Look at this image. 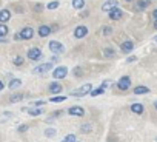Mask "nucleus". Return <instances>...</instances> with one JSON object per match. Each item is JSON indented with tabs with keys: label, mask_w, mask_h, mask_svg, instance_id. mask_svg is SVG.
Here are the masks:
<instances>
[{
	"label": "nucleus",
	"mask_w": 157,
	"mask_h": 142,
	"mask_svg": "<svg viewBox=\"0 0 157 142\" xmlns=\"http://www.w3.org/2000/svg\"><path fill=\"white\" fill-rule=\"evenodd\" d=\"M49 101H51V102H54V104H59V102H65V101H66V97H65V96H54V97H51Z\"/></svg>",
	"instance_id": "a878e982"
},
{
	"label": "nucleus",
	"mask_w": 157,
	"mask_h": 142,
	"mask_svg": "<svg viewBox=\"0 0 157 142\" xmlns=\"http://www.w3.org/2000/svg\"><path fill=\"white\" fill-rule=\"evenodd\" d=\"M66 74H68V68L66 66H57L52 71V77L54 79H63V77H66Z\"/></svg>",
	"instance_id": "39448f33"
},
{
	"label": "nucleus",
	"mask_w": 157,
	"mask_h": 142,
	"mask_svg": "<svg viewBox=\"0 0 157 142\" xmlns=\"http://www.w3.org/2000/svg\"><path fill=\"white\" fill-rule=\"evenodd\" d=\"M10 19H11V13H10V10H2V11H0V22H2V23L8 22Z\"/></svg>",
	"instance_id": "2eb2a0df"
},
{
	"label": "nucleus",
	"mask_w": 157,
	"mask_h": 142,
	"mask_svg": "<svg viewBox=\"0 0 157 142\" xmlns=\"http://www.w3.org/2000/svg\"><path fill=\"white\" fill-rule=\"evenodd\" d=\"M117 3H119L117 0H109V2H105V3H103L102 10H103V11H106V13H109L113 8H117Z\"/></svg>",
	"instance_id": "ddd939ff"
},
{
	"label": "nucleus",
	"mask_w": 157,
	"mask_h": 142,
	"mask_svg": "<svg viewBox=\"0 0 157 142\" xmlns=\"http://www.w3.org/2000/svg\"><path fill=\"white\" fill-rule=\"evenodd\" d=\"M34 8H36V11H42V5H36Z\"/></svg>",
	"instance_id": "ea45409f"
},
{
	"label": "nucleus",
	"mask_w": 157,
	"mask_h": 142,
	"mask_svg": "<svg viewBox=\"0 0 157 142\" xmlns=\"http://www.w3.org/2000/svg\"><path fill=\"white\" fill-rule=\"evenodd\" d=\"M155 140H157V139H155Z\"/></svg>",
	"instance_id": "a18cd8bd"
},
{
	"label": "nucleus",
	"mask_w": 157,
	"mask_h": 142,
	"mask_svg": "<svg viewBox=\"0 0 157 142\" xmlns=\"http://www.w3.org/2000/svg\"><path fill=\"white\" fill-rule=\"evenodd\" d=\"M72 74H74L75 77H82V76H83V69H82L80 66H75V68L72 69Z\"/></svg>",
	"instance_id": "b1692460"
},
{
	"label": "nucleus",
	"mask_w": 157,
	"mask_h": 142,
	"mask_svg": "<svg viewBox=\"0 0 157 142\" xmlns=\"http://www.w3.org/2000/svg\"><path fill=\"white\" fill-rule=\"evenodd\" d=\"M86 34H88V28H86L85 25H78V26L74 30V37H75V39H83Z\"/></svg>",
	"instance_id": "6e6552de"
},
{
	"label": "nucleus",
	"mask_w": 157,
	"mask_h": 142,
	"mask_svg": "<svg viewBox=\"0 0 157 142\" xmlns=\"http://www.w3.org/2000/svg\"><path fill=\"white\" fill-rule=\"evenodd\" d=\"M154 28H155V30H157V20H155V22H154Z\"/></svg>",
	"instance_id": "79ce46f5"
},
{
	"label": "nucleus",
	"mask_w": 157,
	"mask_h": 142,
	"mask_svg": "<svg viewBox=\"0 0 157 142\" xmlns=\"http://www.w3.org/2000/svg\"><path fill=\"white\" fill-rule=\"evenodd\" d=\"M152 17L157 20V10H154V11H152Z\"/></svg>",
	"instance_id": "a19ab883"
},
{
	"label": "nucleus",
	"mask_w": 157,
	"mask_h": 142,
	"mask_svg": "<svg viewBox=\"0 0 157 142\" xmlns=\"http://www.w3.org/2000/svg\"><path fill=\"white\" fill-rule=\"evenodd\" d=\"M6 33H8V26H6L5 23H2V25H0V36L5 37V36H6Z\"/></svg>",
	"instance_id": "cd10ccee"
},
{
	"label": "nucleus",
	"mask_w": 157,
	"mask_h": 142,
	"mask_svg": "<svg viewBox=\"0 0 157 142\" xmlns=\"http://www.w3.org/2000/svg\"><path fill=\"white\" fill-rule=\"evenodd\" d=\"M111 31H113V30H111V26H105V28H103V31H102V33H103V34H105V36H106V34H109V33H111Z\"/></svg>",
	"instance_id": "473e14b6"
},
{
	"label": "nucleus",
	"mask_w": 157,
	"mask_h": 142,
	"mask_svg": "<svg viewBox=\"0 0 157 142\" xmlns=\"http://www.w3.org/2000/svg\"><path fill=\"white\" fill-rule=\"evenodd\" d=\"M80 131H82V133H90V131H91V125H90V124H83V125L80 127Z\"/></svg>",
	"instance_id": "2f4dec72"
},
{
	"label": "nucleus",
	"mask_w": 157,
	"mask_h": 142,
	"mask_svg": "<svg viewBox=\"0 0 157 142\" xmlns=\"http://www.w3.org/2000/svg\"><path fill=\"white\" fill-rule=\"evenodd\" d=\"M28 130V125H20L19 127V133H23V131H26Z\"/></svg>",
	"instance_id": "f704fd0d"
},
{
	"label": "nucleus",
	"mask_w": 157,
	"mask_h": 142,
	"mask_svg": "<svg viewBox=\"0 0 157 142\" xmlns=\"http://www.w3.org/2000/svg\"><path fill=\"white\" fill-rule=\"evenodd\" d=\"M154 108H155V110H157V101H155V104H154Z\"/></svg>",
	"instance_id": "37998d69"
},
{
	"label": "nucleus",
	"mask_w": 157,
	"mask_h": 142,
	"mask_svg": "<svg viewBox=\"0 0 157 142\" xmlns=\"http://www.w3.org/2000/svg\"><path fill=\"white\" fill-rule=\"evenodd\" d=\"M103 91H105V87H103V85H100L99 88H96V90H93V91H91V96H93V97H97L99 94H103Z\"/></svg>",
	"instance_id": "4be33fe9"
},
{
	"label": "nucleus",
	"mask_w": 157,
	"mask_h": 142,
	"mask_svg": "<svg viewBox=\"0 0 157 142\" xmlns=\"http://www.w3.org/2000/svg\"><path fill=\"white\" fill-rule=\"evenodd\" d=\"M120 49H122L123 53H131V51L134 49V43H132L131 40H125V42L120 45Z\"/></svg>",
	"instance_id": "4468645a"
},
{
	"label": "nucleus",
	"mask_w": 157,
	"mask_h": 142,
	"mask_svg": "<svg viewBox=\"0 0 157 142\" xmlns=\"http://www.w3.org/2000/svg\"><path fill=\"white\" fill-rule=\"evenodd\" d=\"M103 54H105V57H114L116 53H114L113 48H105V53H103Z\"/></svg>",
	"instance_id": "c85d7f7f"
},
{
	"label": "nucleus",
	"mask_w": 157,
	"mask_h": 142,
	"mask_svg": "<svg viewBox=\"0 0 157 142\" xmlns=\"http://www.w3.org/2000/svg\"><path fill=\"white\" fill-rule=\"evenodd\" d=\"M46 8H48V10H57V8H59V0H54V2L48 3Z\"/></svg>",
	"instance_id": "bb28decb"
},
{
	"label": "nucleus",
	"mask_w": 157,
	"mask_h": 142,
	"mask_svg": "<svg viewBox=\"0 0 157 142\" xmlns=\"http://www.w3.org/2000/svg\"><path fill=\"white\" fill-rule=\"evenodd\" d=\"M68 113H69L71 116H77V117H82V116H85V110H83L82 107H78V105L71 107V108L68 110Z\"/></svg>",
	"instance_id": "1a4fd4ad"
},
{
	"label": "nucleus",
	"mask_w": 157,
	"mask_h": 142,
	"mask_svg": "<svg viewBox=\"0 0 157 142\" xmlns=\"http://www.w3.org/2000/svg\"><path fill=\"white\" fill-rule=\"evenodd\" d=\"M51 68H52V62H46V63H42V65L36 66L33 69V73L34 74H45V73H48Z\"/></svg>",
	"instance_id": "f03ea898"
},
{
	"label": "nucleus",
	"mask_w": 157,
	"mask_h": 142,
	"mask_svg": "<svg viewBox=\"0 0 157 142\" xmlns=\"http://www.w3.org/2000/svg\"><path fill=\"white\" fill-rule=\"evenodd\" d=\"M22 99H23V94H22V93H16V94H11L10 102H11V104H16V102H20Z\"/></svg>",
	"instance_id": "6ab92c4d"
},
{
	"label": "nucleus",
	"mask_w": 157,
	"mask_h": 142,
	"mask_svg": "<svg viewBox=\"0 0 157 142\" xmlns=\"http://www.w3.org/2000/svg\"><path fill=\"white\" fill-rule=\"evenodd\" d=\"M23 62H25V60H23V57H22V56H16V57H14V60H13V63H14L16 66H22V65H23Z\"/></svg>",
	"instance_id": "393cba45"
},
{
	"label": "nucleus",
	"mask_w": 157,
	"mask_h": 142,
	"mask_svg": "<svg viewBox=\"0 0 157 142\" xmlns=\"http://www.w3.org/2000/svg\"><path fill=\"white\" fill-rule=\"evenodd\" d=\"M86 16H88V10H86V11H82V13H80V17H86Z\"/></svg>",
	"instance_id": "58836bf2"
},
{
	"label": "nucleus",
	"mask_w": 157,
	"mask_h": 142,
	"mask_svg": "<svg viewBox=\"0 0 157 142\" xmlns=\"http://www.w3.org/2000/svg\"><path fill=\"white\" fill-rule=\"evenodd\" d=\"M48 48H49V51H52L54 54H60V53L65 51V46H63L60 42H57V40H51V42L48 43Z\"/></svg>",
	"instance_id": "7ed1b4c3"
},
{
	"label": "nucleus",
	"mask_w": 157,
	"mask_h": 142,
	"mask_svg": "<svg viewBox=\"0 0 157 142\" xmlns=\"http://www.w3.org/2000/svg\"><path fill=\"white\" fill-rule=\"evenodd\" d=\"M129 87H131V79H129L128 76H123V77L119 79V82H117V88H119L120 91H126Z\"/></svg>",
	"instance_id": "20e7f679"
},
{
	"label": "nucleus",
	"mask_w": 157,
	"mask_h": 142,
	"mask_svg": "<svg viewBox=\"0 0 157 142\" xmlns=\"http://www.w3.org/2000/svg\"><path fill=\"white\" fill-rule=\"evenodd\" d=\"M22 85V81L20 79H13L11 82H10V88L11 90H16V88H19Z\"/></svg>",
	"instance_id": "412c9836"
},
{
	"label": "nucleus",
	"mask_w": 157,
	"mask_h": 142,
	"mask_svg": "<svg viewBox=\"0 0 157 142\" xmlns=\"http://www.w3.org/2000/svg\"><path fill=\"white\" fill-rule=\"evenodd\" d=\"M102 85H103V87L106 88V87H109V85H113V82H111V81H105V82H103Z\"/></svg>",
	"instance_id": "e433bc0d"
},
{
	"label": "nucleus",
	"mask_w": 157,
	"mask_h": 142,
	"mask_svg": "<svg viewBox=\"0 0 157 142\" xmlns=\"http://www.w3.org/2000/svg\"><path fill=\"white\" fill-rule=\"evenodd\" d=\"M72 6L75 10H82L85 6V0H72Z\"/></svg>",
	"instance_id": "aec40b11"
},
{
	"label": "nucleus",
	"mask_w": 157,
	"mask_h": 142,
	"mask_svg": "<svg viewBox=\"0 0 157 142\" xmlns=\"http://www.w3.org/2000/svg\"><path fill=\"white\" fill-rule=\"evenodd\" d=\"M136 60H137V57L136 56H131V57L126 59V63H131V62H136Z\"/></svg>",
	"instance_id": "72a5a7b5"
},
{
	"label": "nucleus",
	"mask_w": 157,
	"mask_h": 142,
	"mask_svg": "<svg viewBox=\"0 0 157 142\" xmlns=\"http://www.w3.org/2000/svg\"><path fill=\"white\" fill-rule=\"evenodd\" d=\"M146 93H149V88L145 85H139L134 88V94H146Z\"/></svg>",
	"instance_id": "f3484780"
},
{
	"label": "nucleus",
	"mask_w": 157,
	"mask_h": 142,
	"mask_svg": "<svg viewBox=\"0 0 157 142\" xmlns=\"http://www.w3.org/2000/svg\"><path fill=\"white\" fill-rule=\"evenodd\" d=\"M62 142H77V140H75V136H74V134H68V136L63 137Z\"/></svg>",
	"instance_id": "7c9ffc66"
},
{
	"label": "nucleus",
	"mask_w": 157,
	"mask_h": 142,
	"mask_svg": "<svg viewBox=\"0 0 157 142\" xmlns=\"http://www.w3.org/2000/svg\"><path fill=\"white\" fill-rule=\"evenodd\" d=\"M28 113H29V116H40L43 111L40 110V108H37V107H34V108H29L28 110Z\"/></svg>",
	"instance_id": "5701e85b"
},
{
	"label": "nucleus",
	"mask_w": 157,
	"mask_h": 142,
	"mask_svg": "<svg viewBox=\"0 0 157 142\" xmlns=\"http://www.w3.org/2000/svg\"><path fill=\"white\" fill-rule=\"evenodd\" d=\"M125 2H134V0H125Z\"/></svg>",
	"instance_id": "c03bdc74"
},
{
	"label": "nucleus",
	"mask_w": 157,
	"mask_h": 142,
	"mask_svg": "<svg viewBox=\"0 0 157 142\" xmlns=\"http://www.w3.org/2000/svg\"><path fill=\"white\" fill-rule=\"evenodd\" d=\"M43 104H45V101H37V102H34L33 105H34V107H40V105H43Z\"/></svg>",
	"instance_id": "c9c22d12"
},
{
	"label": "nucleus",
	"mask_w": 157,
	"mask_h": 142,
	"mask_svg": "<svg viewBox=\"0 0 157 142\" xmlns=\"http://www.w3.org/2000/svg\"><path fill=\"white\" fill-rule=\"evenodd\" d=\"M45 136H46V137L56 136V130H54V128H46V130H45Z\"/></svg>",
	"instance_id": "c756f323"
},
{
	"label": "nucleus",
	"mask_w": 157,
	"mask_h": 142,
	"mask_svg": "<svg viewBox=\"0 0 157 142\" xmlns=\"http://www.w3.org/2000/svg\"><path fill=\"white\" fill-rule=\"evenodd\" d=\"M28 59L37 62L39 59H42V49H40V48H31V49L28 51Z\"/></svg>",
	"instance_id": "0eeeda50"
},
{
	"label": "nucleus",
	"mask_w": 157,
	"mask_h": 142,
	"mask_svg": "<svg viewBox=\"0 0 157 142\" xmlns=\"http://www.w3.org/2000/svg\"><path fill=\"white\" fill-rule=\"evenodd\" d=\"M48 90H49L51 94H60L62 90H63V87H62V84H59V82H51L49 87H48Z\"/></svg>",
	"instance_id": "9d476101"
},
{
	"label": "nucleus",
	"mask_w": 157,
	"mask_h": 142,
	"mask_svg": "<svg viewBox=\"0 0 157 142\" xmlns=\"http://www.w3.org/2000/svg\"><path fill=\"white\" fill-rule=\"evenodd\" d=\"M149 3H151V0H139L137 5H136V10H137V11H142V10L148 8Z\"/></svg>",
	"instance_id": "dca6fc26"
},
{
	"label": "nucleus",
	"mask_w": 157,
	"mask_h": 142,
	"mask_svg": "<svg viewBox=\"0 0 157 142\" xmlns=\"http://www.w3.org/2000/svg\"><path fill=\"white\" fill-rule=\"evenodd\" d=\"M108 16H109V19H111V20H119V19H122L123 11H122V10H119V8H113V10L108 13Z\"/></svg>",
	"instance_id": "9b49d317"
},
{
	"label": "nucleus",
	"mask_w": 157,
	"mask_h": 142,
	"mask_svg": "<svg viewBox=\"0 0 157 142\" xmlns=\"http://www.w3.org/2000/svg\"><path fill=\"white\" fill-rule=\"evenodd\" d=\"M19 34H20V39H22V40H29V39H33V36H34V30H33L31 26H25Z\"/></svg>",
	"instance_id": "423d86ee"
},
{
	"label": "nucleus",
	"mask_w": 157,
	"mask_h": 142,
	"mask_svg": "<svg viewBox=\"0 0 157 142\" xmlns=\"http://www.w3.org/2000/svg\"><path fill=\"white\" fill-rule=\"evenodd\" d=\"M51 31H52V28H49L48 25H40L37 33H39V36H40V37H48V36L51 34Z\"/></svg>",
	"instance_id": "f8f14e48"
},
{
	"label": "nucleus",
	"mask_w": 157,
	"mask_h": 142,
	"mask_svg": "<svg viewBox=\"0 0 157 142\" xmlns=\"http://www.w3.org/2000/svg\"><path fill=\"white\" fill-rule=\"evenodd\" d=\"M131 111L136 114H142L143 113V105L142 104H132L131 105Z\"/></svg>",
	"instance_id": "a211bd4d"
},
{
	"label": "nucleus",
	"mask_w": 157,
	"mask_h": 142,
	"mask_svg": "<svg viewBox=\"0 0 157 142\" xmlns=\"http://www.w3.org/2000/svg\"><path fill=\"white\" fill-rule=\"evenodd\" d=\"M155 39H157V37H155Z\"/></svg>",
	"instance_id": "49530a36"
},
{
	"label": "nucleus",
	"mask_w": 157,
	"mask_h": 142,
	"mask_svg": "<svg viewBox=\"0 0 157 142\" xmlns=\"http://www.w3.org/2000/svg\"><path fill=\"white\" fill-rule=\"evenodd\" d=\"M60 114H63V111H60V110H59V111H54V114H52V116H54V117H57V116H60Z\"/></svg>",
	"instance_id": "4c0bfd02"
},
{
	"label": "nucleus",
	"mask_w": 157,
	"mask_h": 142,
	"mask_svg": "<svg viewBox=\"0 0 157 142\" xmlns=\"http://www.w3.org/2000/svg\"><path fill=\"white\" fill-rule=\"evenodd\" d=\"M91 91H93V85H91V84H85V85H82L78 90L71 91V96H74V97H83V96H86V94H91Z\"/></svg>",
	"instance_id": "f257e3e1"
}]
</instances>
